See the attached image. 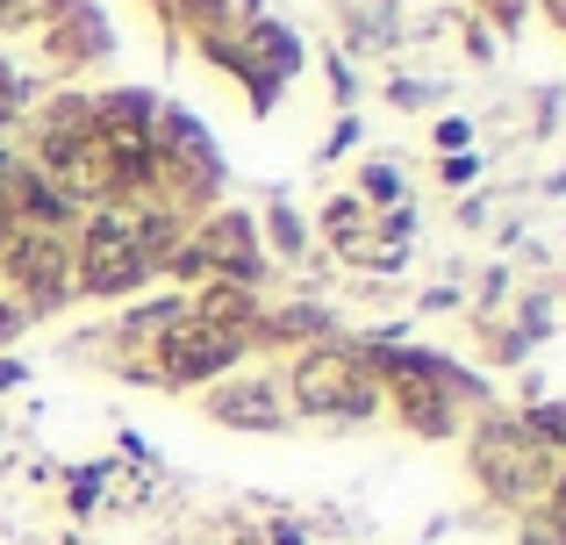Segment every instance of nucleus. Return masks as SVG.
Instances as JSON below:
<instances>
[{
	"mask_svg": "<svg viewBox=\"0 0 566 545\" xmlns=\"http://www.w3.org/2000/svg\"><path fill=\"white\" fill-rule=\"evenodd\" d=\"M553 474H559V460L516 417H481V431H473V481L488 495H502V503H531L538 495L545 503Z\"/></svg>",
	"mask_w": 566,
	"mask_h": 545,
	"instance_id": "3",
	"label": "nucleus"
},
{
	"mask_svg": "<svg viewBox=\"0 0 566 545\" xmlns=\"http://www.w3.org/2000/svg\"><path fill=\"white\" fill-rule=\"evenodd\" d=\"M144 273L151 266H144V252H137L129 209H108V201H101L80 223V238H72V294H129Z\"/></svg>",
	"mask_w": 566,
	"mask_h": 545,
	"instance_id": "4",
	"label": "nucleus"
},
{
	"mask_svg": "<svg viewBox=\"0 0 566 545\" xmlns=\"http://www.w3.org/2000/svg\"><path fill=\"white\" fill-rule=\"evenodd\" d=\"M430 144H438V158L467 151V144H473V123H459V115H444V123H430Z\"/></svg>",
	"mask_w": 566,
	"mask_h": 545,
	"instance_id": "18",
	"label": "nucleus"
},
{
	"mask_svg": "<svg viewBox=\"0 0 566 545\" xmlns=\"http://www.w3.org/2000/svg\"><path fill=\"white\" fill-rule=\"evenodd\" d=\"M151 166L158 180H166L172 209H208V201L222 195V180H230V166H222L216 137L201 129V115L180 108V101H166V108L151 115Z\"/></svg>",
	"mask_w": 566,
	"mask_h": 545,
	"instance_id": "1",
	"label": "nucleus"
},
{
	"mask_svg": "<svg viewBox=\"0 0 566 545\" xmlns=\"http://www.w3.org/2000/svg\"><path fill=\"white\" fill-rule=\"evenodd\" d=\"M29 108V80L14 72V57H0V129H14Z\"/></svg>",
	"mask_w": 566,
	"mask_h": 545,
	"instance_id": "17",
	"label": "nucleus"
},
{
	"mask_svg": "<svg viewBox=\"0 0 566 545\" xmlns=\"http://www.w3.org/2000/svg\"><path fill=\"white\" fill-rule=\"evenodd\" d=\"M473 8H481L488 22L502 29V36H516V29H524V8H531V0H473Z\"/></svg>",
	"mask_w": 566,
	"mask_h": 545,
	"instance_id": "19",
	"label": "nucleus"
},
{
	"mask_svg": "<svg viewBox=\"0 0 566 545\" xmlns=\"http://www.w3.org/2000/svg\"><path fill=\"white\" fill-rule=\"evenodd\" d=\"M316 230L337 244V252H352V244L374 238V209H366L359 195H331V201H323V216H316Z\"/></svg>",
	"mask_w": 566,
	"mask_h": 545,
	"instance_id": "12",
	"label": "nucleus"
},
{
	"mask_svg": "<svg viewBox=\"0 0 566 545\" xmlns=\"http://www.w3.org/2000/svg\"><path fill=\"white\" fill-rule=\"evenodd\" d=\"M208 417H216L222 431H280L287 409H280L273 380H216V388H208Z\"/></svg>",
	"mask_w": 566,
	"mask_h": 545,
	"instance_id": "8",
	"label": "nucleus"
},
{
	"mask_svg": "<svg viewBox=\"0 0 566 545\" xmlns=\"http://www.w3.org/2000/svg\"><path fill=\"white\" fill-rule=\"evenodd\" d=\"M331 86H337V101L359 94V86H352V65H345V57H331Z\"/></svg>",
	"mask_w": 566,
	"mask_h": 545,
	"instance_id": "24",
	"label": "nucleus"
},
{
	"mask_svg": "<svg viewBox=\"0 0 566 545\" xmlns=\"http://www.w3.org/2000/svg\"><path fill=\"white\" fill-rule=\"evenodd\" d=\"M395 101H401V108H423V101H430V86H416V80H401V86H395Z\"/></svg>",
	"mask_w": 566,
	"mask_h": 545,
	"instance_id": "25",
	"label": "nucleus"
},
{
	"mask_svg": "<svg viewBox=\"0 0 566 545\" xmlns=\"http://www.w3.org/2000/svg\"><path fill=\"white\" fill-rule=\"evenodd\" d=\"M259 252H273V259H308V230H302V216L287 209V195H273L265 201V238H259Z\"/></svg>",
	"mask_w": 566,
	"mask_h": 545,
	"instance_id": "14",
	"label": "nucleus"
},
{
	"mask_svg": "<svg viewBox=\"0 0 566 545\" xmlns=\"http://www.w3.org/2000/svg\"><path fill=\"white\" fill-rule=\"evenodd\" d=\"M123 452H129V460H144V467H158V452H151V446H144V438H137V431H123Z\"/></svg>",
	"mask_w": 566,
	"mask_h": 545,
	"instance_id": "26",
	"label": "nucleus"
},
{
	"mask_svg": "<svg viewBox=\"0 0 566 545\" xmlns=\"http://www.w3.org/2000/svg\"><path fill=\"white\" fill-rule=\"evenodd\" d=\"M516 423H524V431L538 438V446L553 452V460L566 452V402H531V409H524V417H516Z\"/></svg>",
	"mask_w": 566,
	"mask_h": 545,
	"instance_id": "16",
	"label": "nucleus"
},
{
	"mask_svg": "<svg viewBox=\"0 0 566 545\" xmlns=\"http://www.w3.org/2000/svg\"><path fill=\"white\" fill-rule=\"evenodd\" d=\"M237 36H244V57L251 72H265L273 86H287L294 72H302V36H294L287 22H273V14H237Z\"/></svg>",
	"mask_w": 566,
	"mask_h": 545,
	"instance_id": "10",
	"label": "nucleus"
},
{
	"mask_svg": "<svg viewBox=\"0 0 566 545\" xmlns=\"http://www.w3.org/2000/svg\"><path fill=\"white\" fill-rule=\"evenodd\" d=\"M14 331H22V308H14L8 294H0V337H14Z\"/></svg>",
	"mask_w": 566,
	"mask_h": 545,
	"instance_id": "27",
	"label": "nucleus"
},
{
	"mask_svg": "<svg viewBox=\"0 0 566 545\" xmlns=\"http://www.w3.org/2000/svg\"><path fill=\"white\" fill-rule=\"evenodd\" d=\"M180 316H187V294H158V302L129 308V316H123V331H115V337H123V345H158V337H166Z\"/></svg>",
	"mask_w": 566,
	"mask_h": 545,
	"instance_id": "13",
	"label": "nucleus"
},
{
	"mask_svg": "<svg viewBox=\"0 0 566 545\" xmlns=\"http://www.w3.org/2000/svg\"><path fill=\"white\" fill-rule=\"evenodd\" d=\"M273 545H302V532H294V524H273Z\"/></svg>",
	"mask_w": 566,
	"mask_h": 545,
	"instance_id": "29",
	"label": "nucleus"
},
{
	"mask_svg": "<svg viewBox=\"0 0 566 545\" xmlns=\"http://www.w3.org/2000/svg\"><path fill=\"white\" fill-rule=\"evenodd\" d=\"M359 129H366L359 115H337V129H331V137H323V151H316V158H323V166H331V158H345L352 144H359Z\"/></svg>",
	"mask_w": 566,
	"mask_h": 545,
	"instance_id": "20",
	"label": "nucleus"
},
{
	"mask_svg": "<svg viewBox=\"0 0 566 545\" xmlns=\"http://www.w3.org/2000/svg\"><path fill=\"white\" fill-rule=\"evenodd\" d=\"M438 172H444V187H473V180H481V158L452 151V158H438Z\"/></svg>",
	"mask_w": 566,
	"mask_h": 545,
	"instance_id": "22",
	"label": "nucleus"
},
{
	"mask_svg": "<svg viewBox=\"0 0 566 545\" xmlns=\"http://www.w3.org/2000/svg\"><path fill=\"white\" fill-rule=\"evenodd\" d=\"M43 0H0V29H29Z\"/></svg>",
	"mask_w": 566,
	"mask_h": 545,
	"instance_id": "23",
	"label": "nucleus"
},
{
	"mask_svg": "<svg viewBox=\"0 0 566 545\" xmlns=\"http://www.w3.org/2000/svg\"><path fill=\"white\" fill-rule=\"evenodd\" d=\"M180 273H201V280H230V287H259L265 273V252H259V223L244 209H216L187 230V244L172 252Z\"/></svg>",
	"mask_w": 566,
	"mask_h": 545,
	"instance_id": "6",
	"label": "nucleus"
},
{
	"mask_svg": "<svg viewBox=\"0 0 566 545\" xmlns=\"http://www.w3.org/2000/svg\"><path fill=\"white\" fill-rule=\"evenodd\" d=\"M0 252H8V273L22 280L36 316H51V308L72 302V238H57V230H14Z\"/></svg>",
	"mask_w": 566,
	"mask_h": 545,
	"instance_id": "7",
	"label": "nucleus"
},
{
	"mask_svg": "<svg viewBox=\"0 0 566 545\" xmlns=\"http://www.w3.org/2000/svg\"><path fill=\"white\" fill-rule=\"evenodd\" d=\"M51 29H43V51L65 57V65H86V57L108 51V22H101L94 0H51Z\"/></svg>",
	"mask_w": 566,
	"mask_h": 545,
	"instance_id": "9",
	"label": "nucleus"
},
{
	"mask_svg": "<svg viewBox=\"0 0 566 545\" xmlns=\"http://www.w3.org/2000/svg\"><path fill=\"white\" fill-rule=\"evenodd\" d=\"M287 395L302 417H345V423L380 417V380L366 374V359L352 345H308L287 374Z\"/></svg>",
	"mask_w": 566,
	"mask_h": 545,
	"instance_id": "2",
	"label": "nucleus"
},
{
	"mask_svg": "<svg viewBox=\"0 0 566 545\" xmlns=\"http://www.w3.org/2000/svg\"><path fill=\"white\" fill-rule=\"evenodd\" d=\"M151 352L158 359L144 366V380H158V388H216V380H230V366L251 352V337L216 331V323H201V316H180Z\"/></svg>",
	"mask_w": 566,
	"mask_h": 545,
	"instance_id": "5",
	"label": "nucleus"
},
{
	"mask_svg": "<svg viewBox=\"0 0 566 545\" xmlns=\"http://www.w3.org/2000/svg\"><path fill=\"white\" fill-rule=\"evenodd\" d=\"M251 345H331V308L323 302H287V308H259Z\"/></svg>",
	"mask_w": 566,
	"mask_h": 545,
	"instance_id": "11",
	"label": "nucleus"
},
{
	"mask_svg": "<svg viewBox=\"0 0 566 545\" xmlns=\"http://www.w3.org/2000/svg\"><path fill=\"white\" fill-rule=\"evenodd\" d=\"M8 388H22V359H0V395Z\"/></svg>",
	"mask_w": 566,
	"mask_h": 545,
	"instance_id": "28",
	"label": "nucleus"
},
{
	"mask_svg": "<svg viewBox=\"0 0 566 545\" xmlns=\"http://www.w3.org/2000/svg\"><path fill=\"white\" fill-rule=\"evenodd\" d=\"M359 201H366V209H380V216L409 201V187H401V166H395V158H374V166L359 172Z\"/></svg>",
	"mask_w": 566,
	"mask_h": 545,
	"instance_id": "15",
	"label": "nucleus"
},
{
	"mask_svg": "<svg viewBox=\"0 0 566 545\" xmlns=\"http://www.w3.org/2000/svg\"><path fill=\"white\" fill-rule=\"evenodd\" d=\"M488 359H495V366H524L531 359V337L510 323V331H495V352H488Z\"/></svg>",
	"mask_w": 566,
	"mask_h": 545,
	"instance_id": "21",
	"label": "nucleus"
}]
</instances>
